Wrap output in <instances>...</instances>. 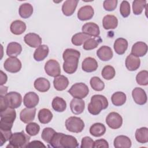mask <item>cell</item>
<instances>
[{
    "label": "cell",
    "mask_w": 148,
    "mask_h": 148,
    "mask_svg": "<svg viewBox=\"0 0 148 148\" xmlns=\"http://www.w3.org/2000/svg\"><path fill=\"white\" fill-rule=\"evenodd\" d=\"M80 57V53L73 49H66L62 54V58L64 60L63 63V69L68 74L75 73L78 67L79 60Z\"/></svg>",
    "instance_id": "1"
},
{
    "label": "cell",
    "mask_w": 148,
    "mask_h": 148,
    "mask_svg": "<svg viewBox=\"0 0 148 148\" xmlns=\"http://www.w3.org/2000/svg\"><path fill=\"white\" fill-rule=\"evenodd\" d=\"M108 105V101L104 95H94L91 97L90 102L88 105V111L92 115H97L102 110L106 109Z\"/></svg>",
    "instance_id": "2"
},
{
    "label": "cell",
    "mask_w": 148,
    "mask_h": 148,
    "mask_svg": "<svg viewBox=\"0 0 148 148\" xmlns=\"http://www.w3.org/2000/svg\"><path fill=\"white\" fill-rule=\"evenodd\" d=\"M0 117V130H11L16 118V112L14 109L9 108L1 112Z\"/></svg>",
    "instance_id": "3"
},
{
    "label": "cell",
    "mask_w": 148,
    "mask_h": 148,
    "mask_svg": "<svg viewBox=\"0 0 148 148\" xmlns=\"http://www.w3.org/2000/svg\"><path fill=\"white\" fill-rule=\"evenodd\" d=\"M30 140V136L25 134L24 131L12 134L9 143L6 146L7 148H23L26 147Z\"/></svg>",
    "instance_id": "4"
},
{
    "label": "cell",
    "mask_w": 148,
    "mask_h": 148,
    "mask_svg": "<svg viewBox=\"0 0 148 148\" xmlns=\"http://www.w3.org/2000/svg\"><path fill=\"white\" fill-rule=\"evenodd\" d=\"M65 127L66 130L71 132L79 133L84 128V123L80 117L71 116L65 121Z\"/></svg>",
    "instance_id": "5"
},
{
    "label": "cell",
    "mask_w": 148,
    "mask_h": 148,
    "mask_svg": "<svg viewBox=\"0 0 148 148\" xmlns=\"http://www.w3.org/2000/svg\"><path fill=\"white\" fill-rule=\"evenodd\" d=\"M68 92L73 98L83 99L88 94L89 88L85 83H76L72 86L68 90Z\"/></svg>",
    "instance_id": "6"
},
{
    "label": "cell",
    "mask_w": 148,
    "mask_h": 148,
    "mask_svg": "<svg viewBox=\"0 0 148 148\" xmlns=\"http://www.w3.org/2000/svg\"><path fill=\"white\" fill-rule=\"evenodd\" d=\"M4 96L8 108L16 109L21 106L22 97L20 93L15 91H11L7 93Z\"/></svg>",
    "instance_id": "7"
},
{
    "label": "cell",
    "mask_w": 148,
    "mask_h": 148,
    "mask_svg": "<svg viewBox=\"0 0 148 148\" xmlns=\"http://www.w3.org/2000/svg\"><path fill=\"white\" fill-rule=\"evenodd\" d=\"M45 71L49 76L56 77L60 75L61 73L60 64L56 60H49L45 65Z\"/></svg>",
    "instance_id": "8"
},
{
    "label": "cell",
    "mask_w": 148,
    "mask_h": 148,
    "mask_svg": "<svg viewBox=\"0 0 148 148\" xmlns=\"http://www.w3.org/2000/svg\"><path fill=\"white\" fill-rule=\"evenodd\" d=\"M21 62L19 59L15 57H9L3 64L5 69L10 73H17L21 69Z\"/></svg>",
    "instance_id": "9"
},
{
    "label": "cell",
    "mask_w": 148,
    "mask_h": 148,
    "mask_svg": "<svg viewBox=\"0 0 148 148\" xmlns=\"http://www.w3.org/2000/svg\"><path fill=\"white\" fill-rule=\"evenodd\" d=\"M106 123L112 129L116 130L120 128L123 124V118L117 112H112L108 114L106 118Z\"/></svg>",
    "instance_id": "10"
},
{
    "label": "cell",
    "mask_w": 148,
    "mask_h": 148,
    "mask_svg": "<svg viewBox=\"0 0 148 148\" xmlns=\"http://www.w3.org/2000/svg\"><path fill=\"white\" fill-rule=\"evenodd\" d=\"M132 96L134 102L139 105H145L147 102V95L145 91L140 87L135 88L132 91Z\"/></svg>",
    "instance_id": "11"
},
{
    "label": "cell",
    "mask_w": 148,
    "mask_h": 148,
    "mask_svg": "<svg viewBox=\"0 0 148 148\" xmlns=\"http://www.w3.org/2000/svg\"><path fill=\"white\" fill-rule=\"evenodd\" d=\"M82 32L90 36L97 38L100 34L99 26L92 22H88L84 24L82 28Z\"/></svg>",
    "instance_id": "12"
},
{
    "label": "cell",
    "mask_w": 148,
    "mask_h": 148,
    "mask_svg": "<svg viewBox=\"0 0 148 148\" xmlns=\"http://www.w3.org/2000/svg\"><path fill=\"white\" fill-rule=\"evenodd\" d=\"M25 43L31 47L37 48L41 45L42 38L39 35L35 33H28L24 37Z\"/></svg>",
    "instance_id": "13"
},
{
    "label": "cell",
    "mask_w": 148,
    "mask_h": 148,
    "mask_svg": "<svg viewBox=\"0 0 148 148\" xmlns=\"http://www.w3.org/2000/svg\"><path fill=\"white\" fill-rule=\"evenodd\" d=\"M39 98L35 92H28L26 93L23 98L24 106L27 108H35L39 103Z\"/></svg>",
    "instance_id": "14"
},
{
    "label": "cell",
    "mask_w": 148,
    "mask_h": 148,
    "mask_svg": "<svg viewBox=\"0 0 148 148\" xmlns=\"http://www.w3.org/2000/svg\"><path fill=\"white\" fill-rule=\"evenodd\" d=\"M94 10L90 5H85L81 7L77 12V18L81 21L90 20L94 16Z\"/></svg>",
    "instance_id": "15"
},
{
    "label": "cell",
    "mask_w": 148,
    "mask_h": 148,
    "mask_svg": "<svg viewBox=\"0 0 148 148\" xmlns=\"http://www.w3.org/2000/svg\"><path fill=\"white\" fill-rule=\"evenodd\" d=\"M79 143L77 139L72 135L62 134L60 140V147H77Z\"/></svg>",
    "instance_id": "16"
},
{
    "label": "cell",
    "mask_w": 148,
    "mask_h": 148,
    "mask_svg": "<svg viewBox=\"0 0 148 148\" xmlns=\"http://www.w3.org/2000/svg\"><path fill=\"white\" fill-rule=\"evenodd\" d=\"M36 108H24L20 113V119L22 122L28 124L32 121L35 117Z\"/></svg>",
    "instance_id": "17"
},
{
    "label": "cell",
    "mask_w": 148,
    "mask_h": 148,
    "mask_svg": "<svg viewBox=\"0 0 148 148\" xmlns=\"http://www.w3.org/2000/svg\"><path fill=\"white\" fill-rule=\"evenodd\" d=\"M147 52V45L143 42L135 43L131 49V53L134 56L139 57L146 55Z\"/></svg>",
    "instance_id": "18"
},
{
    "label": "cell",
    "mask_w": 148,
    "mask_h": 148,
    "mask_svg": "<svg viewBox=\"0 0 148 148\" xmlns=\"http://www.w3.org/2000/svg\"><path fill=\"white\" fill-rule=\"evenodd\" d=\"M78 0H66L62 5V12L66 16H71L75 12L77 7Z\"/></svg>",
    "instance_id": "19"
},
{
    "label": "cell",
    "mask_w": 148,
    "mask_h": 148,
    "mask_svg": "<svg viewBox=\"0 0 148 148\" xmlns=\"http://www.w3.org/2000/svg\"><path fill=\"white\" fill-rule=\"evenodd\" d=\"M98 67L97 60L92 57L86 58L82 63V68L83 71L86 72H92L95 71Z\"/></svg>",
    "instance_id": "20"
},
{
    "label": "cell",
    "mask_w": 148,
    "mask_h": 148,
    "mask_svg": "<svg viewBox=\"0 0 148 148\" xmlns=\"http://www.w3.org/2000/svg\"><path fill=\"white\" fill-rule=\"evenodd\" d=\"M125 64L127 69L128 71H134L139 68L140 65V60L139 57L130 54L127 57Z\"/></svg>",
    "instance_id": "21"
},
{
    "label": "cell",
    "mask_w": 148,
    "mask_h": 148,
    "mask_svg": "<svg viewBox=\"0 0 148 148\" xmlns=\"http://www.w3.org/2000/svg\"><path fill=\"white\" fill-rule=\"evenodd\" d=\"M71 112L75 114L82 113L85 108V102L82 99L73 98L70 102Z\"/></svg>",
    "instance_id": "22"
},
{
    "label": "cell",
    "mask_w": 148,
    "mask_h": 148,
    "mask_svg": "<svg viewBox=\"0 0 148 148\" xmlns=\"http://www.w3.org/2000/svg\"><path fill=\"white\" fill-rule=\"evenodd\" d=\"M98 57L103 61H107L112 59L113 56L111 48L108 46H102L97 51Z\"/></svg>",
    "instance_id": "23"
},
{
    "label": "cell",
    "mask_w": 148,
    "mask_h": 148,
    "mask_svg": "<svg viewBox=\"0 0 148 148\" xmlns=\"http://www.w3.org/2000/svg\"><path fill=\"white\" fill-rule=\"evenodd\" d=\"M118 25L117 17L112 14H108L103 17L102 20V25L105 29H115Z\"/></svg>",
    "instance_id": "24"
},
{
    "label": "cell",
    "mask_w": 148,
    "mask_h": 148,
    "mask_svg": "<svg viewBox=\"0 0 148 148\" xmlns=\"http://www.w3.org/2000/svg\"><path fill=\"white\" fill-rule=\"evenodd\" d=\"M26 24L21 20H17L13 21L10 26L11 32L16 35H20L24 33L26 30Z\"/></svg>",
    "instance_id": "25"
},
{
    "label": "cell",
    "mask_w": 148,
    "mask_h": 148,
    "mask_svg": "<svg viewBox=\"0 0 148 148\" xmlns=\"http://www.w3.org/2000/svg\"><path fill=\"white\" fill-rule=\"evenodd\" d=\"M128 45V43L127 39L123 38H119L114 41L113 47L115 52L117 54L123 55L127 50Z\"/></svg>",
    "instance_id": "26"
},
{
    "label": "cell",
    "mask_w": 148,
    "mask_h": 148,
    "mask_svg": "<svg viewBox=\"0 0 148 148\" xmlns=\"http://www.w3.org/2000/svg\"><path fill=\"white\" fill-rule=\"evenodd\" d=\"M35 88L41 92L47 91L50 88V82L45 77L37 78L34 83Z\"/></svg>",
    "instance_id": "27"
},
{
    "label": "cell",
    "mask_w": 148,
    "mask_h": 148,
    "mask_svg": "<svg viewBox=\"0 0 148 148\" xmlns=\"http://www.w3.org/2000/svg\"><path fill=\"white\" fill-rule=\"evenodd\" d=\"M69 84L68 79L64 75H59L53 80V85L55 89L57 91H63L65 90Z\"/></svg>",
    "instance_id": "28"
},
{
    "label": "cell",
    "mask_w": 148,
    "mask_h": 148,
    "mask_svg": "<svg viewBox=\"0 0 148 148\" xmlns=\"http://www.w3.org/2000/svg\"><path fill=\"white\" fill-rule=\"evenodd\" d=\"M131 140L127 136L119 135L115 138L113 145L116 148H130L131 146Z\"/></svg>",
    "instance_id": "29"
},
{
    "label": "cell",
    "mask_w": 148,
    "mask_h": 148,
    "mask_svg": "<svg viewBox=\"0 0 148 148\" xmlns=\"http://www.w3.org/2000/svg\"><path fill=\"white\" fill-rule=\"evenodd\" d=\"M49 52V49L46 45L39 46L35 50L34 53V58L36 61H43L47 57Z\"/></svg>",
    "instance_id": "30"
},
{
    "label": "cell",
    "mask_w": 148,
    "mask_h": 148,
    "mask_svg": "<svg viewBox=\"0 0 148 148\" xmlns=\"http://www.w3.org/2000/svg\"><path fill=\"white\" fill-rule=\"evenodd\" d=\"M22 51L21 45L15 42L9 43L6 48V54L9 57H15L18 56Z\"/></svg>",
    "instance_id": "31"
},
{
    "label": "cell",
    "mask_w": 148,
    "mask_h": 148,
    "mask_svg": "<svg viewBox=\"0 0 148 148\" xmlns=\"http://www.w3.org/2000/svg\"><path fill=\"white\" fill-rule=\"evenodd\" d=\"M38 118L40 123L47 124L52 120L53 113L49 109L47 108H43L39 111Z\"/></svg>",
    "instance_id": "32"
},
{
    "label": "cell",
    "mask_w": 148,
    "mask_h": 148,
    "mask_svg": "<svg viewBox=\"0 0 148 148\" xmlns=\"http://www.w3.org/2000/svg\"><path fill=\"white\" fill-rule=\"evenodd\" d=\"M106 127L104 124L101 123H96L92 124L90 128V133L95 137H99L105 134Z\"/></svg>",
    "instance_id": "33"
},
{
    "label": "cell",
    "mask_w": 148,
    "mask_h": 148,
    "mask_svg": "<svg viewBox=\"0 0 148 148\" xmlns=\"http://www.w3.org/2000/svg\"><path fill=\"white\" fill-rule=\"evenodd\" d=\"M127 99L126 94L121 91H117L113 93L111 97L112 103L116 106H120L124 105Z\"/></svg>",
    "instance_id": "34"
},
{
    "label": "cell",
    "mask_w": 148,
    "mask_h": 148,
    "mask_svg": "<svg viewBox=\"0 0 148 148\" xmlns=\"http://www.w3.org/2000/svg\"><path fill=\"white\" fill-rule=\"evenodd\" d=\"M33 7L29 3H24L21 4L18 9V13L21 17L23 18H28L31 16L33 13Z\"/></svg>",
    "instance_id": "35"
},
{
    "label": "cell",
    "mask_w": 148,
    "mask_h": 148,
    "mask_svg": "<svg viewBox=\"0 0 148 148\" xmlns=\"http://www.w3.org/2000/svg\"><path fill=\"white\" fill-rule=\"evenodd\" d=\"M53 109L57 112H63L66 108V101L60 97L53 98L51 103Z\"/></svg>",
    "instance_id": "36"
},
{
    "label": "cell",
    "mask_w": 148,
    "mask_h": 148,
    "mask_svg": "<svg viewBox=\"0 0 148 148\" xmlns=\"http://www.w3.org/2000/svg\"><path fill=\"white\" fill-rule=\"evenodd\" d=\"M135 139L137 142L140 143H146L148 142V128L141 127L135 131Z\"/></svg>",
    "instance_id": "37"
},
{
    "label": "cell",
    "mask_w": 148,
    "mask_h": 148,
    "mask_svg": "<svg viewBox=\"0 0 148 148\" xmlns=\"http://www.w3.org/2000/svg\"><path fill=\"white\" fill-rule=\"evenodd\" d=\"M91 36L83 33L79 32L73 35L71 39L72 44L75 46H81L83 45L88 39L90 38Z\"/></svg>",
    "instance_id": "38"
},
{
    "label": "cell",
    "mask_w": 148,
    "mask_h": 148,
    "mask_svg": "<svg viewBox=\"0 0 148 148\" xmlns=\"http://www.w3.org/2000/svg\"><path fill=\"white\" fill-rule=\"evenodd\" d=\"M147 6V1L145 0H135L132 2V11L134 14H140L143 9Z\"/></svg>",
    "instance_id": "39"
},
{
    "label": "cell",
    "mask_w": 148,
    "mask_h": 148,
    "mask_svg": "<svg viewBox=\"0 0 148 148\" xmlns=\"http://www.w3.org/2000/svg\"><path fill=\"white\" fill-rule=\"evenodd\" d=\"M102 40L99 36L97 37V39L90 38L88 39L83 43V49H84L86 50H91L94 49L96 47H97L98 45L101 42H102Z\"/></svg>",
    "instance_id": "40"
},
{
    "label": "cell",
    "mask_w": 148,
    "mask_h": 148,
    "mask_svg": "<svg viewBox=\"0 0 148 148\" xmlns=\"http://www.w3.org/2000/svg\"><path fill=\"white\" fill-rule=\"evenodd\" d=\"M90 84L91 88L97 91H101L105 88V84L97 76L92 77L90 79Z\"/></svg>",
    "instance_id": "41"
},
{
    "label": "cell",
    "mask_w": 148,
    "mask_h": 148,
    "mask_svg": "<svg viewBox=\"0 0 148 148\" xmlns=\"http://www.w3.org/2000/svg\"><path fill=\"white\" fill-rule=\"evenodd\" d=\"M102 76L105 80H111L116 75V71L114 68L111 65L105 66L101 72Z\"/></svg>",
    "instance_id": "42"
},
{
    "label": "cell",
    "mask_w": 148,
    "mask_h": 148,
    "mask_svg": "<svg viewBox=\"0 0 148 148\" xmlns=\"http://www.w3.org/2000/svg\"><path fill=\"white\" fill-rule=\"evenodd\" d=\"M137 83L141 86H147L148 84V72L146 70L141 71L138 73L136 76Z\"/></svg>",
    "instance_id": "43"
},
{
    "label": "cell",
    "mask_w": 148,
    "mask_h": 148,
    "mask_svg": "<svg viewBox=\"0 0 148 148\" xmlns=\"http://www.w3.org/2000/svg\"><path fill=\"white\" fill-rule=\"evenodd\" d=\"M25 131L28 135L30 136L36 135L40 131V126L34 122L28 123L25 127Z\"/></svg>",
    "instance_id": "44"
},
{
    "label": "cell",
    "mask_w": 148,
    "mask_h": 148,
    "mask_svg": "<svg viewBox=\"0 0 148 148\" xmlns=\"http://www.w3.org/2000/svg\"><path fill=\"white\" fill-rule=\"evenodd\" d=\"M56 132L55 131V130L52 128H45L42 131L41 138L45 142H47V143H49Z\"/></svg>",
    "instance_id": "45"
},
{
    "label": "cell",
    "mask_w": 148,
    "mask_h": 148,
    "mask_svg": "<svg viewBox=\"0 0 148 148\" xmlns=\"http://www.w3.org/2000/svg\"><path fill=\"white\" fill-rule=\"evenodd\" d=\"M120 12L123 17H127L131 12L130 3L127 1H123L120 6Z\"/></svg>",
    "instance_id": "46"
},
{
    "label": "cell",
    "mask_w": 148,
    "mask_h": 148,
    "mask_svg": "<svg viewBox=\"0 0 148 148\" xmlns=\"http://www.w3.org/2000/svg\"><path fill=\"white\" fill-rule=\"evenodd\" d=\"M0 146H2L5 142L9 140L12 133L11 130H0Z\"/></svg>",
    "instance_id": "47"
},
{
    "label": "cell",
    "mask_w": 148,
    "mask_h": 148,
    "mask_svg": "<svg viewBox=\"0 0 148 148\" xmlns=\"http://www.w3.org/2000/svg\"><path fill=\"white\" fill-rule=\"evenodd\" d=\"M117 3L118 1L117 0H105L103 1V6L105 10L111 12L116 8Z\"/></svg>",
    "instance_id": "48"
},
{
    "label": "cell",
    "mask_w": 148,
    "mask_h": 148,
    "mask_svg": "<svg viewBox=\"0 0 148 148\" xmlns=\"http://www.w3.org/2000/svg\"><path fill=\"white\" fill-rule=\"evenodd\" d=\"M94 141L89 136H84L82 138L80 147L82 148H92L94 147Z\"/></svg>",
    "instance_id": "49"
},
{
    "label": "cell",
    "mask_w": 148,
    "mask_h": 148,
    "mask_svg": "<svg viewBox=\"0 0 148 148\" xmlns=\"http://www.w3.org/2000/svg\"><path fill=\"white\" fill-rule=\"evenodd\" d=\"M63 133L56 132L54 135L53 138L50 140L49 144L53 147H60V140L62 136Z\"/></svg>",
    "instance_id": "50"
},
{
    "label": "cell",
    "mask_w": 148,
    "mask_h": 148,
    "mask_svg": "<svg viewBox=\"0 0 148 148\" xmlns=\"http://www.w3.org/2000/svg\"><path fill=\"white\" fill-rule=\"evenodd\" d=\"M94 147H105L108 148L109 144L108 142L104 139H100L94 141Z\"/></svg>",
    "instance_id": "51"
},
{
    "label": "cell",
    "mask_w": 148,
    "mask_h": 148,
    "mask_svg": "<svg viewBox=\"0 0 148 148\" xmlns=\"http://www.w3.org/2000/svg\"><path fill=\"white\" fill-rule=\"evenodd\" d=\"M27 148H34V147H46V146L39 140H32L29 142L26 146Z\"/></svg>",
    "instance_id": "52"
},
{
    "label": "cell",
    "mask_w": 148,
    "mask_h": 148,
    "mask_svg": "<svg viewBox=\"0 0 148 148\" xmlns=\"http://www.w3.org/2000/svg\"><path fill=\"white\" fill-rule=\"evenodd\" d=\"M8 108V107L7 106V104L5 99V96L0 95V112L6 110Z\"/></svg>",
    "instance_id": "53"
},
{
    "label": "cell",
    "mask_w": 148,
    "mask_h": 148,
    "mask_svg": "<svg viewBox=\"0 0 148 148\" xmlns=\"http://www.w3.org/2000/svg\"><path fill=\"white\" fill-rule=\"evenodd\" d=\"M8 80V76L2 71H1V82L0 84L1 86H2L3 84H5Z\"/></svg>",
    "instance_id": "54"
},
{
    "label": "cell",
    "mask_w": 148,
    "mask_h": 148,
    "mask_svg": "<svg viewBox=\"0 0 148 148\" xmlns=\"http://www.w3.org/2000/svg\"><path fill=\"white\" fill-rule=\"evenodd\" d=\"M8 89V87L1 86V93H0V95H5L7 94Z\"/></svg>",
    "instance_id": "55"
}]
</instances>
